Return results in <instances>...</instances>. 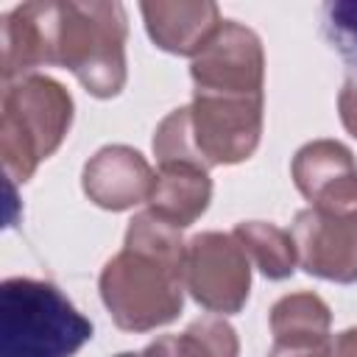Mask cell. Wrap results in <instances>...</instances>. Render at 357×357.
Wrapping results in <instances>:
<instances>
[{
  "instance_id": "1",
  "label": "cell",
  "mask_w": 357,
  "mask_h": 357,
  "mask_svg": "<svg viewBox=\"0 0 357 357\" xmlns=\"http://www.w3.org/2000/svg\"><path fill=\"white\" fill-rule=\"evenodd\" d=\"M184 254L178 226L151 209L131 218L123 251L103 265L98 279L100 298L120 329L151 332L178 318L187 290Z\"/></svg>"
},
{
  "instance_id": "2",
  "label": "cell",
  "mask_w": 357,
  "mask_h": 357,
  "mask_svg": "<svg viewBox=\"0 0 357 357\" xmlns=\"http://www.w3.org/2000/svg\"><path fill=\"white\" fill-rule=\"evenodd\" d=\"M50 64L70 70L95 98L126 86V8L120 3H45Z\"/></svg>"
},
{
  "instance_id": "3",
  "label": "cell",
  "mask_w": 357,
  "mask_h": 357,
  "mask_svg": "<svg viewBox=\"0 0 357 357\" xmlns=\"http://www.w3.org/2000/svg\"><path fill=\"white\" fill-rule=\"evenodd\" d=\"M92 337V321L50 282L14 276L0 284L3 357H73Z\"/></svg>"
},
{
  "instance_id": "4",
  "label": "cell",
  "mask_w": 357,
  "mask_h": 357,
  "mask_svg": "<svg viewBox=\"0 0 357 357\" xmlns=\"http://www.w3.org/2000/svg\"><path fill=\"white\" fill-rule=\"evenodd\" d=\"M73 126L70 92L47 75L8 81L0 100V159L11 181L25 184L53 156Z\"/></svg>"
},
{
  "instance_id": "5",
  "label": "cell",
  "mask_w": 357,
  "mask_h": 357,
  "mask_svg": "<svg viewBox=\"0 0 357 357\" xmlns=\"http://www.w3.org/2000/svg\"><path fill=\"white\" fill-rule=\"evenodd\" d=\"M298 265L318 279L357 282V178L321 195L293 218Z\"/></svg>"
},
{
  "instance_id": "6",
  "label": "cell",
  "mask_w": 357,
  "mask_h": 357,
  "mask_svg": "<svg viewBox=\"0 0 357 357\" xmlns=\"http://www.w3.org/2000/svg\"><path fill=\"white\" fill-rule=\"evenodd\" d=\"M265 95H218L192 92L190 134L206 167L237 165L248 159L262 137Z\"/></svg>"
},
{
  "instance_id": "7",
  "label": "cell",
  "mask_w": 357,
  "mask_h": 357,
  "mask_svg": "<svg viewBox=\"0 0 357 357\" xmlns=\"http://www.w3.org/2000/svg\"><path fill=\"white\" fill-rule=\"evenodd\" d=\"M184 287L209 312H240L251 290V265L234 234L201 231L187 240Z\"/></svg>"
},
{
  "instance_id": "8",
  "label": "cell",
  "mask_w": 357,
  "mask_h": 357,
  "mask_svg": "<svg viewBox=\"0 0 357 357\" xmlns=\"http://www.w3.org/2000/svg\"><path fill=\"white\" fill-rule=\"evenodd\" d=\"M190 75L192 92L265 95V50L259 36L234 20H223L220 31L192 59Z\"/></svg>"
},
{
  "instance_id": "9",
  "label": "cell",
  "mask_w": 357,
  "mask_h": 357,
  "mask_svg": "<svg viewBox=\"0 0 357 357\" xmlns=\"http://www.w3.org/2000/svg\"><path fill=\"white\" fill-rule=\"evenodd\" d=\"M156 173L148 159L128 145L100 148L81 173V187L86 198L109 212L131 209L142 201H151Z\"/></svg>"
},
{
  "instance_id": "10",
  "label": "cell",
  "mask_w": 357,
  "mask_h": 357,
  "mask_svg": "<svg viewBox=\"0 0 357 357\" xmlns=\"http://www.w3.org/2000/svg\"><path fill=\"white\" fill-rule=\"evenodd\" d=\"M139 11L153 45L173 56L195 59L223 25L220 8L212 0H153L142 3Z\"/></svg>"
},
{
  "instance_id": "11",
  "label": "cell",
  "mask_w": 357,
  "mask_h": 357,
  "mask_svg": "<svg viewBox=\"0 0 357 357\" xmlns=\"http://www.w3.org/2000/svg\"><path fill=\"white\" fill-rule=\"evenodd\" d=\"M212 198L209 170L198 165H162L148 201V209L162 220L184 229L195 223Z\"/></svg>"
},
{
  "instance_id": "12",
  "label": "cell",
  "mask_w": 357,
  "mask_h": 357,
  "mask_svg": "<svg viewBox=\"0 0 357 357\" xmlns=\"http://www.w3.org/2000/svg\"><path fill=\"white\" fill-rule=\"evenodd\" d=\"M0 73L3 84L31 75V70L50 64L47 59V20L45 3H22L3 17L0 25Z\"/></svg>"
},
{
  "instance_id": "13",
  "label": "cell",
  "mask_w": 357,
  "mask_h": 357,
  "mask_svg": "<svg viewBox=\"0 0 357 357\" xmlns=\"http://www.w3.org/2000/svg\"><path fill=\"white\" fill-rule=\"evenodd\" d=\"M298 192L312 204L340 184L357 178V162L351 151L337 139H312L301 145L290 165Z\"/></svg>"
},
{
  "instance_id": "14",
  "label": "cell",
  "mask_w": 357,
  "mask_h": 357,
  "mask_svg": "<svg viewBox=\"0 0 357 357\" xmlns=\"http://www.w3.org/2000/svg\"><path fill=\"white\" fill-rule=\"evenodd\" d=\"M231 234L243 245L245 257L254 259L262 276L273 282L293 276L298 257H296V243L290 231L279 229L276 223H265V220H243L234 226Z\"/></svg>"
},
{
  "instance_id": "15",
  "label": "cell",
  "mask_w": 357,
  "mask_h": 357,
  "mask_svg": "<svg viewBox=\"0 0 357 357\" xmlns=\"http://www.w3.org/2000/svg\"><path fill=\"white\" fill-rule=\"evenodd\" d=\"M329 326H332V312L326 301L315 293H290L271 307L273 340H287V337L324 340L329 337Z\"/></svg>"
},
{
  "instance_id": "16",
  "label": "cell",
  "mask_w": 357,
  "mask_h": 357,
  "mask_svg": "<svg viewBox=\"0 0 357 357\" xmlns=\"http://www.w3.org/2000/svg\"><path fill=\"white\" fill-rule=\"evenodd\" d=\"M324 36L340 53L346 67L357 73V3L354 0H332L324 6L321 20Z\"/></svg>"
},
{
  "instance_id": "17",
  "label": "cell",
  "mask_w": 357,
  "mask_h": 357,
  "mask_svg": "<svg viewBox=\"0 0 357 357\" xmlns=\"http://www.w3.org/2000/svg\"><path fill=\"white\" fill-rule=\"evenodd\" d=\"M184 335L190 337V343L195 346L201 357H237L240 354V340H237L234 326L218 315H204L192 321L184 329Z\"/></svg>"
},
{
  "instance_id": "18",
  "label": "cell",
  "mask_w": 357,
  "mask_h": 357,
  "mask_svg": "<svg viewBox=\"0 0 357 357\" xmlns=\"http://www.w3.org/2000/svg\"><path fill=\"white\" fill-rule=\"evenodd\" d=\"M114 357H201V354L195 351L190 337L181 332V335H162L153 343H148L142 351H123Z\"/></svg>"
},
{
  "instance_id": "19",
  "label": "cell",
  "mask_w": 357,
  "mask_h": 357,
  "mask_svg": "<svg viewBox=\"0 0 357 357\" xmlns=\"http://www.w3.org/2000/svg\"><path fill=\"white\" fill-rule=\"evenodd\" d=\"M268 357H332V337H324V340H312V337L273 340Z\"/></svg>"
},
{
  "instance_id": "20",
  "label": "cell",
  "mask_w": 357,
  "mask_h": 357,
  "mask_svg": "<svg viewBox=\"0 0 357 357\" xmlns=\"http://www.w3.org/2000/svg\"><path fill=\"white\" fill-rule=\"evenodd\" d=\"M337 114L343 128L357 139V81L354 78H349L337 95Z\"/></svg>"
},
{
  "instance_id": "21",
  "label": "cell",
  "mask_w": 357,
  "mask_h": 357,
  "mask_svg": "<svg viewBox=\"0 0 357 357\" xmlns=\"http://www.w3.org/2000/svg\"><path fill=\"white\" fill-rule=\"evenodd\" d=\"M332 357H357V326L343 329L332 340Z\"/></svg>"
}]
</instances>
